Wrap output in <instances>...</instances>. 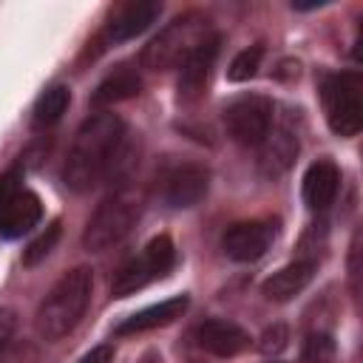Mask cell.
Instances as JSON below:
<instances>
[{
	"label": "cell",
	"mask_w": 363,
	"mask_h": 363,
	"mask_svg": "<svg viewBox=\"0 0 363 363\" xmlns=\"http://www.w3.org/2000/svg\"><path fill=\"white\" fill-rule=\"evenodd\" d=\"M125 136V122L116 113L99 111L91 113L79 130L74 133V142L68 147L65 164H62V182L74 193L91 190L102 176H108L111 159Z\"/></svg>",
	"instance_id": "obj_1"
},
{
	"label": "cell",
	"mask_w": 363,
	"mask_h": 363,
	"mask_svg": "<svg viewBox=\"0 0 363 363\" xmlns=\"http://www.w3.org/2000/svg\"><path fill=\"white\" fill-rule=\"evenodd\" d=\"M91 292H94V269L88 267L68 269L37 306V315H34L37 335L48 343L65 337L82 320L91 303Z\"/></svg>",
	"instance_id": "obj_2"
},
{
	"label": "cell",
	"mask_w": 363,
	"mask_h": 363,
	"mask_svg": "<svg viewBox=\"0 0 363 363\" xmlns=\"http://www.w3.org/2000/svg\"><path fill=\"white\" fill-rule=\"evenodd\" d=\"M213 34L210 20L199 11H187L167 23L145 48H142V65L150 71H170L182 68V62Z\"/></svg>",
	"instance_id": "obj_3"
},
{
	"label": "cell",
	"mask_w": 363,
	"mask_h": 363,
	"mask_svg": "<svg viewBox=\"0 0 363 363\" xmlns=\"http://www.w3.org/2000/svg\"><path fill=\"white\" fill-rule=\"evenodd\" d=\"M139 216H142V196L136 190L111 193L91 213V218L82 230V247L88 252H105V250L116 247L136 227Z\"/></svg>",
	"instance_id": "obj_4"
},
{
	"label": "cell",
	"mask_w": 363,
	"mask_h": 363,
	"mask_svg": "<svg viewBox=\"0 0 363 363\" xmlns=\"http://www.w3.org/2000/svg\"><path fill=\"white\" fill-rule=\"evenodd\" d=\"M320 102L332 133L352 139L363 128V77L357 71L326 74L320 79Z\"/></svg>",
	"instance_id": "obj_5"
},
{
	"label": "cell",
	"mask_w": 363,
	"mask_h": 363,
	"mask_svg": "<svg viewBox=\"0 0 363 363\" xmlns=\"http://www.w3.org/2000/svg\"><path fill=\"white\" fill-rule=\"evenodd\" d=\"M173 261H176V247H173L170 235L162 233V235L150 238V241L145 244V250H142L136 258H130V261L113 275V281H111V295H113V298H128V295L145 289L147 284L159 281V278L173 267Z\"/></svg>",
	"instance_id": "obj_6"
},
{
	"label": "cell",
	"mask_w": 363,
	"mask_h": 363,
	"mask_svg": "<svg viewBox=\"0 0 363 363\" xmlns=\"http://www.w3.org/2000/svg\"><path fill=\"white\" fill-rule=\"evenodd\" d=\"M43 218V201L23 184L20 170L0 173V235L20 238Z\"/></svg>",
	"instance_id": "obj_7"
},
{
	"label": "cell",
	"mask_w": 363,
	"mask_h": 363,
	"mask_svg": "<svg viewBox=\"0 0 363 363\" xmlns=\"http://www.w3.org/2000/svg\"><path fill=\"white\" fill-rule=\"evenodd\" d=\"M272 99L264 94H241L224 108L227 133L244 147H261L275 125Z\"/></svg>",
	"instance_id": "obj_8"
},
{
	"label": "cell",
	"mask_w": 363,
	"mask_h": 363,
	"mask_svg": "<svg viewBox=\"0 0 363 363\" xmlns=\"http://www.w3.org/2000/svg\"><path fill=\"white\" fill-rule=\"evenodd\" d=\"M275 235H278V221H272V218L238 221L224 230L221 250L227 252V258H233L238 264H250V261H258L272 247Z\"/></svg>",
	"instance_id": "obj_9"
},
{
	"label": "cell",
	"mask_w": 363,
	"mask_h": 363,
	"mask_svg": "<svg viewBox=\"0 0 363 363\" xmlns=\"http://www.w3.org/2000/svg\"><path fill=\"white\" fill-rule=\"evenodd\" d=\"M159 14H162V3H156V0H133V3H125L105 23L102 43L105 45H119V43L133 40L136 34L147 31L156 23Z\"/></svg>",
	"instance_id": "obj_10"
},
{
	"label": "cell",
	"mask_w": 363,
	"mask_h": 363,
	"mask_svg": "<svg viewBox=\"0 0 363 363\" xmlns=\"http://www.w3.org/2000/svg\"><path fill=\"white\" fill-rule=\"evenodd\" d=\"M207 187H210L207 167H201V164H179L162 179V199L176 210L193 207L207 196Z\"/></svg>",
	"instance_id": "obj_11"
},
{
	"label": "cell",
	"mask_w": 363,
	"mask_h": 363,
	"mask_svg": "<svg viewBox=\"0 0 363 363\" xmlns=\"http://www.w3.org/2000/svg\"><path fill=\"white\" fill-rule=\"evenodd\" d=\"M196 343L216 354V357H235L241 354L247 346H250V335L233 323V320H224V318H210L204 323H199L196 329Z\"/></svg>",
	"instance_id": "obj_12"
},
{
	"label": "cell",
	"mask_w": 363,
	"mask_h": 363,
	"mask_svg": "<svg viewBox=\"0 0 363 363\" xmlns=\"http://www.w3.org/2000/svg\"><path fill=\"white\" fill-rule=\"evenodd\" d=\"M218 57V34H210L184 62H182V74H179V96L182 99H196L210 77V68Z\"/></svg>",
	"instance_id": "obj_13"
},
{
	"label": "cell",
	"mask_w": 363,
	"mask_h": 363,
	"mask_svg": "<svg viewBox=\"0 0 363 363\" xmlns=\"http://www.w3.org/2000/svg\"><path fill=\"white\" fill-rule=\"evenodd\" d=\"M337 187H340V170H337V164L329 162V159H318L303 173V184H301L303 204L309 210H326L335 201Z\"/></svg>",
	"instance_id": "obj_14"
},
{
	"label": "cell",
	"mask_w": 363,
	"mask_h": 363,
	"mask_svg": "<svg viewBox=\"0 0 363 363\" xmlns=\"http://www.w3.org/2000/svg\"><path fill=\"white\" fill-rule=\"evenodd\" d=\"M315 269H318V261L312 258H301V261H292L286 267H281L278 272H272L261 292L267 301H275V303H284V301H292L298 292L306 289V284L315 278Z\"/></svg>",
	"instance_id": "obj_15"
},
{
	"label": "cell",
	"mask_w": 363,
	"mask_h": 363,
	"mask_svg": "<svg viewBox=\"0 0 363 363\" xmlns=\"http://www.w3.org/2000/svg\"><path fill=\"white\" fill-rule=\"evenodd\" d=\"M190 298L187 295H173L167 301H159L153 306H145L139 312H133L130 318H125L122 323H116V335H136V332H147V329H159V326H167L173 323L176 318L184 315Z\"/></svg>",
	"instance_id": "obj_16"
},
{
	"label": "cell",
	"mask_w": 363,
	"mask_h": 363,
	"mask_svg": "<svg viewBox=\"0 0 363 363\" xmlns=\"http://www.w3.org/2000/svg\"><path fill=\"white\" fill-rule=\"evenodd\" d=\"M295 156H298V133L292 130V125L289 122L281 128L272 125L269 136L261 145V159H258L261 173L264 176H281L295 162Z\"/></svg>",
	"instance_id": "obj_17"
},
{
	"label": "cell",
	"mask_w": 363,
	"mask_h": 363,
	"mask_svg": "<svg viewBox=\"0 0 363 363\" xmlns=\"http://www.w3.org/2000/svg\"><path fill=\"white\" fill-rule=\"evenodd\" d=\"M139 88H142L139 74H136L133 68H128V65H119V68H113V71L96 85V91L91 94V105H94V108H105V105L130 99V96L139 94Z\"/></svg>",
	"instance_id": "obj_18"
},
{
	"label": "cell",
	"mask_w": 363,
	"mask_h": 363,
	"mask_svg": "<svg viewBox=\"0 0 363 363\" xmlns=\"http://www.w3.org/2000/svg\"><path fill=\"white\" fill-rule=\"evenodd\" d=\"M71 105V88L68 85H51L45 88L37 102H34V111H31V125L37 130H45L51 125H57L62 119V113L68 111Z\"/></svg>",
	"instance_id": "obj_19"
},
{
	"label": "cell",
	"mask_w": 363,
	"mask_h": 363,
	"mask_svg": "<svg viewBox=\"0 0 363 363\" xmlns=\"http://www.w3.org/2000/svg\"><path fill=\"white\" fill-rule=\"evenodd\" d=\"M60 221H51L26 250H23V267H37L40 261H45L48 255H51V250L57 247V241H60Z\"/></svg>",
	"instance_id": "obj_20"
},
{
	"label": "cell",
	"mask_w": 363,
	"mask_h": 363,
	"mask_svg": "<svg viewBox=\"0 0 363 363\" xmlns=\"http://www.w3.org/2000/svg\"><path fill=\"white\" fill-rule=\"evenodd\" d=\"M261 57H264L261 45H250V48L238 51V54L233 57L230 68H227V79H233V82H244V79L255 77V71H258V65H261Z\"/></svg>",
	"instance_id": "obj_21"
},
{
	"label": "cell",
	"mask_w": 363,
	"mask_h": 363,
	"mask_svg": "<svg viewBox=\"0 0 363 363\" xmlns=\"http://www.w3.org/2000/svg\"><path fill=\"white\" fill-rule=\"evenodd\" d=\"M335 352H337V346H335L332 335H326V332H312V335L303 340L301 357H303V363H332V360H335Z\"/></svg>",
	"instance_id": "obj_22"
},
{
	"label": "cell",
	"mask_w": 363,
	"mask_h": 363,
	"mask_svg": "<svg viewBox=\"0 0 363 363\" xmlns=\"http://www.w3.org/2000/svg\"><path fill=\"white\" fill-rule=\"evenodd\" d=\"M286 343H289V329H286L284 323H272V326H267V329L261 332V337H258V352L267 354V357H275V354H281V352L286 349Z\"/></svg>",
	"instance_id": "obj_23"
},
{
	"label": "cell",
	"mask_w": 363,
	"mask_h": 363,
	"mask_svg": "<svg viewBox=\"0 0 363 363\" xmlns=\"http://www.w3.org/2000/svg\"><path fill=\"white\" fill-rule=\"evenodd\" d=\"M14 326H17V318L9 306L0 303V349H6L11 343V335H14Z\"/></svg>",
	"instance_id": "obj_24"
},
{
	"label": "cell",
	"mask_w": 363,
	"mask_h": 363,
	"mask_svg": "<svg viewBox=\"0 0 363 363\" xmlns=\"http://www.w3.org/2000/svg\"><path fill=\"white\" fill-rule=\"evenodd\" d=\"M77 363H113V346L111 343H99L91 352H85Z\"/></svg>",
	"instance_id": "obj_25"
}]
</instances>
